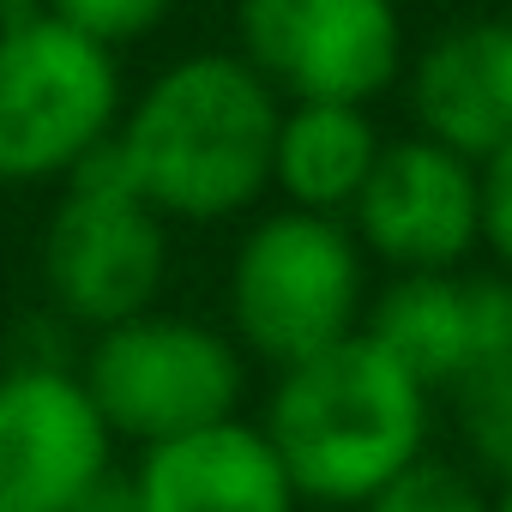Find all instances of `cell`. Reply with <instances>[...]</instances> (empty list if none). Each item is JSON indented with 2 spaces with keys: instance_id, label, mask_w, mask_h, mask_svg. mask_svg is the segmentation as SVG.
Instances as JSON below:
<instances>
[{
  "instance_id": "cell-1",
  "label": "cell",
  "mask_w": 512,
  "mask_h": 512,
  "mask_svg": "<svg viewBox=\"0 0 512 512\" xmlns=\"http://www.w3.org/2000/svg\"><path fill=\"white\" fill-rule=\"evenodd\" d=\"M284 103L235 49L169 61L109 139L121 175L163 223H229L272 187Z\"/></svg>"
},
{
  "instance_id": "cell-2",
  "label": "cell",
  "mask_w": 512,
  "mask_h": 512,
  "mask_svg": "<svg viewBox=\"0 0 512 512\" xmlns=\"http://www.w3.org/2000/svg\"><path fill=\"white\" fill-rule=\"evenodd\" d=\"M260 434L272 440L296 500L362 506L428 452V392L368 338L278 368Z\"/></svg>"
},
{
  "instance_id": "cell-3",
  "label": "cell",
  "mask_w": 512,
  "mask_h": 512,
  "mask_svg": "<svg viewBox=\"0 0 512 512\" xmlns=\"http://www.w3.org/2000/svg\"><path fill=\"white\" fill-rule=\"evenodd\" d=\"M121 109V55L67 31L37 0L0 7V187H61L109 151Z\"/></svg>"
},
{
  "instance_id": "cell-4",
  "label": "cell",
  "mask_w": 512,
  "mask_h": 512,
  "mask_svg": "<svg viewBox=\"0 0 512 512\" xmlns=\"http://www.w3.org/2000/svg\"><path fill=\"white\" fill-rule=\"evenodd\" d=\"M229 338L241 356H260L272 368L308 362L368 314V253L356 247L344 217L314 211H272L253 217L229 260Z\"/></svg>"
},
{
  "instance_id": "cell-5",
  "label": "cell",
  "mask_w": 512,
  "mask_h": 512,
  "mask_svg": "<svg viewBox=\"0 0 512 512\" xmlns=\"http://www.w3.org/2000/svg\"><path fill=\"white\" fill-rule=\"evenodd\" d=\"M79 386L91 392L115 440L157 446L241 416L247 356L235 350L229 332L151 308L91 338L79 362Z\"/></svg>"
},
{
  "instance_id": "cell-6",
  "label": "cell",
  "mask_w": 512,
  "mask_h": 512,
  "mask_svg": "<svg viewBox=\"0 0 512 512\" xmlns=\"http://www.w3.org/2000/svg\"><path fill=\"white\" fill-rule=\"evenodd\" d=\"M169 284V223L121 175L115 151L91 157L61 181V199L43 223V296L67 326L91 338L151 314Z\"/></svg>"
},
{
  "instance_id": "cell-7",
  "label": "cell",
  "mask_w": 512,
  "mask_h": 512,
  "mask_svg": "<svg viewBox=\"0 0 512 512\" xmlns=\"http://www.w3.org/2000/svg\"><path fill=\"white\" fill-rule=\"evenodd\" d=\"M235 55L278 103H374L404 79L398 0H235Z\"/></svg>"
},
{
  "instance_id": "cell-8",
  "label": "cell",
  "mask_w": 512,
  "mask_h": 512,
  "mask_svg": "<svg viewBox=\"0 0 512 512\" xmlns=\"http://www.w3.org/2000/svg\"><path fill=\"white\" fill-rule=\"evenodd\" d=\"M344 223L368 260L392 266V278L458 272L482 247V169L416 133L386 139Z\"/></svg>"
},
{
  "instance_id": "cell-9",
  "label": "cell",
  "mask_w": 512,
  "mask_h": 512,
  "mask_svg": "<svg viewBox=\"0 0 512 512\" xmlns=\"http://www.w3.org/2000/svg\"><path fill=\"white\" fill-rule=\"evenodd\" d=\"M109 470L115 434L79 368L19 362L0 374V512H79Z\"/></svg>"
},
{
  "instance_id": "cell-10",
  "label": "cell",
  "mask_w": 512,
  "mask_h": 512,
  "mask_svg": "<svg viewBox=\"0 0 512 512\" xmlns=\"http://www.w3.org/2000/svg\"><path fill=\"white\" fill-rule=\"evenodd\" d=\"M362 332L434 398L476 374L512 368V278H470V272H410L392 278Z\"/></svg>"
},
{
  "instance_id": "cell-11",
  "label": "cell",
  "mask_w": 512,
  "mask_h": 512,
  "mask_svg": "<svg viewBox=\"0 0 512 512\" xmlns=\"http://www.w3.org/2000/svg\"><path fill=\"white\" fill-rule=\"evenodd\" d=\"M404 97L416 139H434L476 169L512 145V19H464L440 31L410 67Z\"/></svg>"
},
{
  "instance_id": "cell-12",
  "label": "cell",
  "mask_w": 512,
  "mask_h": 512,
  "mask_svg": "<svg viewBox=\"0 0 512 512\" xmlns=\"http://www.w3.org/2000/svg\"><path fill=\"white\" fill-rule=\"evenodd\" d=\"M127 482L139 512H296L302 506L272 440L247 416L139 446Z\"/></svg>"
},
{
  "instance_id": "cell-13",
  "label": "cell",
  "mask_w": 512,
  "mask_h": 512,
  "mask_svg": "<svg viewBox=\"0 0 512 512\" xmlns=\"http://www.w3.org/2000/svg\"><path fill=\"white\" fill-rule=\"evenodd\" d=\"M380 145L386 139L362 103H284L272 139V187L290 211L350 217Z\"/></svg>"
},
{
  "instance_id": "cell-14",
  "label": "cell",
  "mask_w": 512,
  "mask_h": 512,
  "mask_svg": "<svg viewBox=\"0 0 512 512\" xmlns=\"http://www.w3.org/2000/svg\"><path fill=\"white\" fill-rule=\"evenodd\" d=\"M452 398V428L464 446V470L488 476L494 488L512 482V368L506 374H476L446 392Z\"/></svg>"
},
{
  "instance_id": "cell-15",
  "label": "cell",
  "mask_w": 512,
  "mask_h": 512,
  "mask_svg": "<svg viewBox=\"0 0 512 512\" xmlns=\"http://www.w3.org/2000/svg\"><path fill=\"white\" fill-rule=\"evenodd\" d=\"M488 506L494 494L482 488V476H470L452 458H428V452L362 500V512H488Z\"/></svg>"
},
{
  "instance_id": "cell-16",
  "label": "cell",
  "mask_w": 512,
  "mask_h": 512,
  "mask_svg": "<svg viewBox=\"0 0 512 512\" xmlns=\"http://www.w3.org/2000/svg\"><path fill=\"white\" fill-rule=\"evenodd\" d=\"M37 7L49 19H61L67 31L91 37L97 49L121 55V49H133V43H145L169 25L175 0H37Z\"/></svg>"
},
{
  "instance_id": "cell-17",
  "label": "cell",
  "mask_w": 512,
  "mask_h": 512,
  "mask_svg": "<svg viewBox=\"0 0 512 512\" xmlns=\"http://www.w3.org/2000/svg\"><path fill=\"white\" fill-rule=\"evenodd\" d=\"M482 247L512 278V145L482 163Z\"/></svg>"
},
{
  "instance_id": "cell-18",
  "label": "cell",
  "mask_w": 512,
  "mask_h": 512,
  "mask_svg": "<svg viewBox=\"0 0 512 512\" xmlns=\"http://www.w3.org/2000/svg\"><path fill=\"white\" fill-rule=\"evenodd\" d=\"M488 512H512V482H506V488H494V506H488Z\"/></svg>"
}]
</instances>
